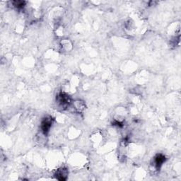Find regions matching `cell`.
I'll return each instance as SVG.
<instances>
[{
  "label": "cell",
  "mask_w": 181,
  "mask_h": 181,
  "mask_svg": "<svg viewBox=\"0 0 181 181\" xmlns=\"http://www.w3.org/2000/svg\"><path fill=\"white\" fill-rule=\"evenodd\" d=\"M68 175V171L66 169L62 168L61 169L57 170V173H56V178L60 180H65L67 179V176Z\"/></svg>",
  "instance_id": "3957f363"
},
{
  "label": "cell",
  "mask_w": 181,
  "mask_h": 181,
  "mask_svg": "<svg viewBox=\"0 0 181 181\" xmlns=\"http://www.w3.org/2000/svg\"><path fill=\"white\" fill-rule=\"evenodd\" d=\"M51 125H52V120L50 118H45L43 120L41 123V129L43 133L45 134H47L50 130Z\"/></svg>",
  "instance_id": "7a4b0ae2"
},
{
  "label": "cell",
  "mask_w": 181,
  "mask_h": 181,
  "mask_svg": "<svg viewBox=\"0 0 181 181\" xmlns=\"http://www.w3.org/2000/svg\"><path fill=\"white\" fill-rule=\"evenodd\" d=\"M57 101L60 104V106L62 107V108H68V106H70L71 103L70 98L69 96L66 95V94L63 93H60L58 94Z\"/></svg>",
  "instance_id": "6da1fadb"
},
{
  "label": "cell",
  "mask_w": 181,
  "mask_h": 181,
  "mask_svg": "<svg viewBox=\"0 0 181 181\" xmlns=\"http://www.w3.org/2000/svg\"><path fill=\"white\" fill-rule=\"evenodd\" d=\"M25 4V2H22V1H16L14 2V6H15L16 8H23L24 7Z\"/></svg>",
  "instance_id": "5b68a950"
},
{
  "label": "cell",
  "mask_w": 181,
  "mask_h": 181,
  "mask_svg": "<svg viewBox=\"0 0 181 181\" xmlns=\"http://www.w3.org/2000/svg\"><path fill=\"white\" fill-rule=\"evenodd\" d=\"M165 161V157L162 154H159L155 157L154 165L156 169H159Z\"/></svg>",
  "instance_id": "277c9868"
}]
</instances>
